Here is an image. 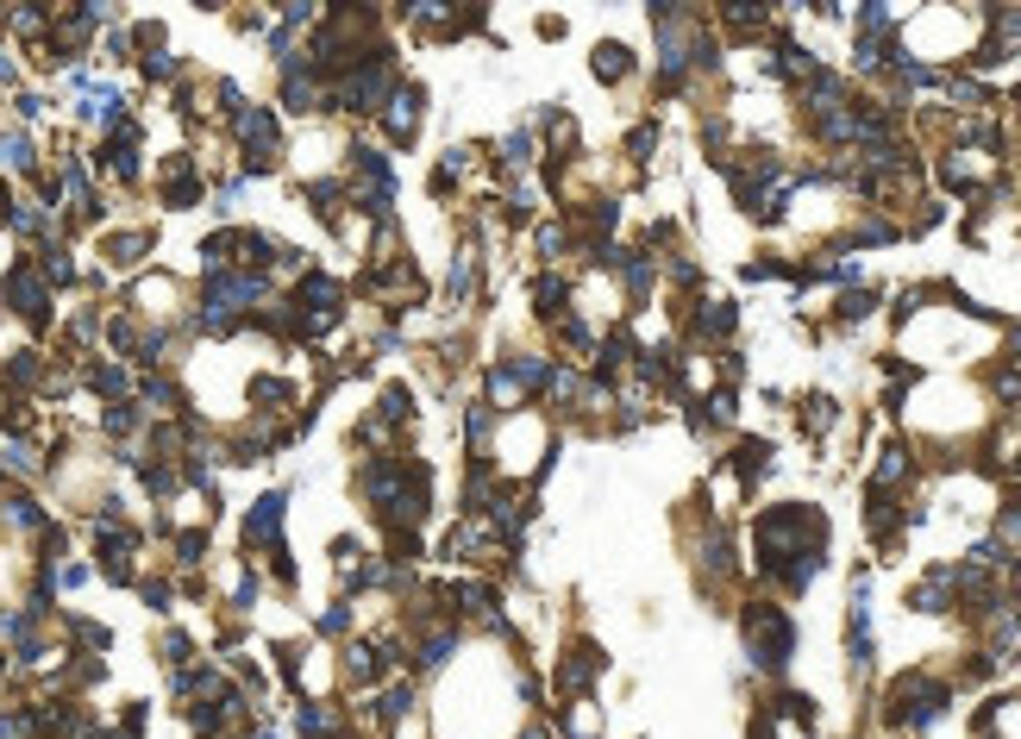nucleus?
<instances>
[{
	"label": "nucleus",
	"mask_w": 1021,
	"mask_h": 739,
	"mask_svg": "<svg viewBox=\"0 0 1021 739\" xmlns=\"http://www.w3.org/2000/svg\"><path fill=\"white\" fill-rule=\"evenodd\" d=\"M902 476H909V451H902V445H890L884 458H877V489H896Z\"/></svg>",
	"instance_id": "8"
},
{
	"label": "nucleus",
	"mask_w": 1021,
	"mask_h": 739,
	"mask_svg": "<svg viewBox=\"0 0 1021 739\" xmlns=\"http://www.w3.org/2000/svg\"><path fill=\"white\" fill-rule=\"evenodd\" d=\"M383 113H389V138H414V126H420V88H395Z\"/></svg>",
	"instance_id": "3"
},
{
	"label": "nucleus",
	"mask_w": 1021,
	"mask_h": 739,
	"mask_svg": "<svg viewBox=\"0 0 1021 739\" xmlns=\"http://www.w3.org/2000/svg\"><path fill=\"white\" fill-rule=\"evenodd\" d=\"M790 646H796L790 614L771 608V602H752L746 608V652H752L758 671H783V664H790Z\"/></svg>",
	"instance_id": "1"
},
{
	"label": "nucleus",
	"mask_w": 1021,
	"mask_h": 739,
	"mask_svg": "<svg viewBox=\"0 0 1021 739\" xmlns=\"http://www.w3.org/2000/svg\"><path fill=\"white\" fill-rule=\"evenodd\" d=\"M884 708H890L896 727H934L940 708H946V683H934V677H902V683H890Z\"/></svg>",
	"instance_id": "2"
},
{
	"label": "nucleus",
	"mask_w": 1021,
	"mask_h": 739,
	"mask_svg": "<svg viewBox=\"0 0 1021 739\" xmlns=\"http://www.w3.org/2000/svg\"><path fill=\"white\" fill-rule=\"evenodd\" d=\"M996 533H1003V539H1021V502L1003 514V527H996Z\"/></svg>",
	"instance_id": "13"
},
{
	"label": "nucleus",
	"mask_w": 1021,
	"mask_h": 739,
	"mask_svg": "<svg viewBox=\"0 0 1021 739\" xmlns=\"http://www.w3.org/2000/svg\"><path fill=\"white\" fill-rule=\"evenodd\" d=\"M596 727H602V714L589 708V702H577V714H571V739H596Z\"/></svg>",
	"instance_id": "10"
},
{
	"label": "nucleus",
	"mask_w": 1021,
	"mask_h": 739,
	"mask_svg": "<svg viewBox=\"0 0 1021 739\" xmlns=\"http://www.w3.org/2000/svg\"><path fill=\"white\" fill-rule=\"evenodd\" d=\"M871 314V295L859 289V295H840V320H865Z\"/></svg>",
	"instance_id": "12"
},
{
	"label": "nucleus",
	"mask_w": 1021,
	"mask_h": 739,
	"mask_svg": "<svg viewBox=\"0 0 1021 739\" xmlns=\"http://www.w3.org/2000/svg\"><path fill=\"white\" fill-rule=\"evenodd\" d=\"M596 677H602V652L596 646H571V658H564V689L577 696V689H589Z\"/></svg>",
	"instance_id": "4"
},
{
	"label": "nucleus",
	"mask_w": 1021,
	"mask_h": 739,
	"mask_svg": "<svg viewBox=\"0 0 1021 739\" xmlns=\"http://www.w3.org/2000/svg\"><path fill=\"white\" fill-rule=\"evenodd\" d=\"M276 527H282V495H264V502H257V514H251V527H245V539L264 545V539H276Z\"/></svg>",
	"instance_id": "7"
},
{
	"label": "nucleus",
	"mask_w": 1021,
	"mask_h": 739,
	"mask_svg": "<svg viewBox=\"0 0 1021 739\" xmlns=\"http://www.w3.org/2000/svg\"><path fill=\"white\" fill-rule=\"evenodd\" d=\"M527 151H533V138H527V132H514L508 145H502V163H508V170H520V163H527Z\"/></svg>",
	"instance_id": "11"
},
{
	"label": "nucleus",
	"mask_w": 1021,
	"mask_h": 739,
	"mask_svg": "<svg viewBox=\"0 0 1021 739\" xmlns=\"http://www.w3.org/2000/svg\"><path fill=\"white\" fill-rule=\"evenodd\" d=\"M696 339H727V332H733V307L727 301H708V307H696Z\"/></svg>",
	"instance_id": "6"
},
{
	"label": "nucleus",
	"mask_w": 1021,
	"mask_h": 739,
	"mask_svg": "<svg viewBox=\"0 0 1021 739\" xmlns=\"http://www.w3.org/2000/svg\"><path fill=\"white\" fill-rule=\"evenodd\" d=\"M733 470H740L746 483H758V476L771 470V445L765 439H740V445H733Z\"/></svg>",
	"instance_id": "5"
},
{
	"label": "nucleus",
	"mask_w": 1021,
	"mask_h": 739,
	"mask_svg": "<svg viewBox=\"0 0 1021 739\" xmlns=\"http://www.w3.org/2000/svg\"><path fill=\"white\" fill-rule=\"evenodd\" d=\"M627 69H633V63H627L621 44H596V76H602V82H621Z\"/></svg>",
	"instance_id": "9"
}]
</instances>
